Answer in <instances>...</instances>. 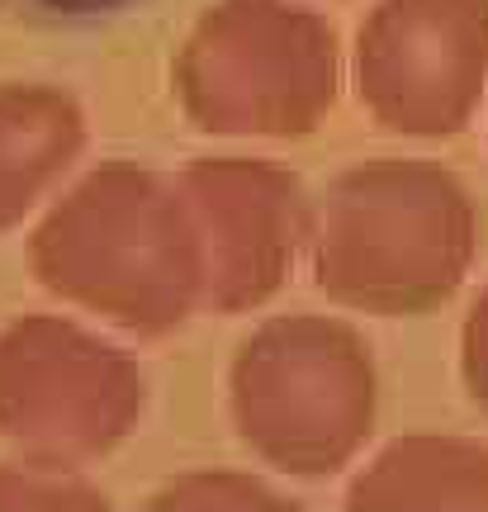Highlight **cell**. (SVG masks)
Returning a JSON list of instances; mask_svg holds the SVG:
<instances>
[{
  "label": "cell",
  "instance_id": "1",
  "mask_svg": "<svg viewBox=\"0 0 488 512\" xmlns=\"http://www.w3.org/2000/svg\"><path fill=\"white\" fill-rule=\"evenodd\" d=\"M313 280L365 313H427L446 304L479 252V209L446 166L375 157L346 166L308 223Z\"/></svg>",
  "mask_w": 488,
  "mask_h": 512
},
{
  "label": "cell",
  "instance_id": "2",
  "mask_svg": "<svg viewBox=\"0 0 488 512\" xmlns=\"http://www.w3.org/2000/svg\"><path fill=\"white\" fill-rule=\"evenodd\" d=\"M29 261L53 294L138 332L176 328L204 299V256L181 185L138 162H100L53 200Z\"/></svg>",
  "mask_w": 488,
  "mask_h": 512
},
{
  "label": "cell",
  "instance_id": "3",
  "mask_svg": "<svg viewBox=\"0 0 488 512\" xmlns=\"http://www.w3.org/2000/svg\"><path fill=\"white\" fill-rule=\"evenodd\" d=\"M171 86L204 133L304 138L337 105L342 43L294 0H218L185 34Z\"/></svg>",
  "mask_w": 488,
  "mask_h": 512
},
{
  "label": "cell",
  "instance_id": "4",
  "mask_svg": "<svg viewBox=\"0 0 488 512\" xmlns=\"http://www.w3.org/2000/svg\"><path fill=\"white\" fill-rule=\"evenodd\" d=\"M375 370L346 323L285 318L242 347L237 418L247 441L299 475L337 470L370 432Z\"/></svg>",
  "mask_w": 488,
  "mask_h": 512
},
{
  "label": "cell",
  "instance_id": "5",
  "mask_svg": "<svg viewBox=\"0 0 488 512\" xmlns=\"http://www.w3.org/2000/svg\"><path fill=\"white\" fill-rule=\"evenodd\" d=\"M351 76L380 128L455 138L488 95V0H375Z\"/></svg>",
  "mask_w": 488,
  "mask_h": 512
},
{
  "label": "cell",
  "instance_id": "6",
  "mask_svg": "<svg viewBox=\"0 0 488 512\" xmlns=\"http://www.w3.org/2000/svg\"><path fill=\"white\" fill-rule=\"evenodd\" d=\"M143 380L100 337L29 318L0 337V432L48 456H86L124 437Z\"/></svg>",
  "mask_w": 488,
  "mask_h": 512
},
{
  "label": "cell",
  "instance_id": "7",
  "mask_svg": "<svg viewBox=\"0 0 488 512\" xmlns=\"http://www.w3.org/2000/svg\"><path fill=\"white\" fill-rule=\"evenodd\" d=\"M204 256V304L252 309L271 299L308 242L299 176L261 157H199L176 176Z\"/></svg>",
  "mask_w": 488,
  "mask_h": 512
},
{
  "label": "cell",
  "instance_id": "8",
  "mask_svg": "<svg viewBox=\"0 0 488 512\" xmlns=\"http://www.w3.org/2000/svg\"><path fill=\"white\" fill-rule=\"evenodd\" d=\"M86 147V114L62 86H0V233H10L48 200Z\"/></svg>",
  "mask_w": 488,
  "mask_h": 512
},
{
  "label": "cell",
  "instance_id": "9",
  "mask_svg": "<svg viewBox=\"0 0 488 512\" xmlns=\"http://www.w3.org/2000/svg\"><path fill=\"white\" fill-rule=\"evenodd\" d=\"M346 512H488V446L465 437L394 441L356 479Z\"/></svg>",
  "mask_w": 488,
  "mask_h": 512
},
{
  "label": "cell",
  "instance_id": "10",
  "mask_svg": "<svg viewBox=\"0 0 488 512\" xmlns=\"http://www.w3.org/2000/svg\"><path fill=\"white\" fill-rule=\"evenodd\" d=\"M152 512H294L261 484H242V479H195L181 484L166 498H157Z\"/></svg>",
  "mask_w": 488,
  "mask_h": 512
},
{
  "label": "cell",
  "instance_id": "11",
  "mask_svg": "<svg viewBox=\"0 0 488 512\" xmlns=\"http://www.w3.org/2000/svg\"><path fill=\"white\" fill-rule=\"evenodd\" d=\"M0 512H105L86 489L67 479L0 475Z\"/></svg>",
  "mask_w": 488,
  "mask_h": 512
},
{
  "label": "cell",
  "instance_id": "12",
  "mask_svg": "<svg viewBox=\"0 0 488 512\" xmlns=\"http://www.w3.org/2000/svg\"><path fill=\"white\" fill-rule=\"evenodd\" d=\"M465 384H470L474 403L488 413V285L465 318Z\"/></svg>",
  "mask_w": 488,
  "mask_h": 512
},
{
  "label": "cell",
  "instance_id": "13",
  "mask_svg": "<svg viewBox=\"0 0 488 512\" xmlns=\"http://www.w3.org/2000/svg\"><path fill=\"white\" fill-rule=\"evenodd\" d=\"M29 5L48 10V15H62V19H91V15H114L128 0H29Z\"/></svg>",
  "mask_w": 488,
  "mask_h": 512
}]
</instances>
